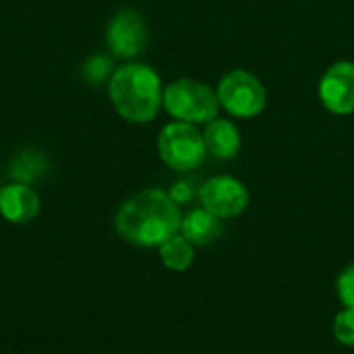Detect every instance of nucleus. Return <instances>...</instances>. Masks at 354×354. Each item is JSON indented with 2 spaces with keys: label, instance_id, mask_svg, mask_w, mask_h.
Wrapping results in <instances>:
<instances>
[{
  "label": "nucleus",
  "instance_id": "nucleus-10",
  "mask_svg": "<svg viewBox=\"0 0 354 354\" xmlns=\"http://www.w3.org/2000/svg\"><path fill=\"white\" fill-rule=\"evenodd\" d=\"M224 232L222 220L214 214H209L207 209L199 207L189 212L183 222H180V234L195 247H203V245H212L214 241H218Z\"/></svg>",
  "mask_w": 354,
  "mask_h": 354
},
{
  "label": "nucleus",
  "instance_id": "nucleus-1",
  "mask_svg": "<svg viewBox=\"0 0 354 354\" xmlns=\"http://www.w3.org/2000/svg\"><path fill=\"white\" fill-rule=\"evenodd\" d=\"M178 203L162 189H145L129 197L114 220L116 232L137 247H160L180 232Z\"/></svg>",
  "mask_w": 354,
  "mask_h": 354
},
{
  "label": "nucleus",
  "instance_id": "nucleus-16",
  "mask_svg": "<svg viewBox=\"0 0 354 354\" xmlns=\"http://www.w3.org/2000/svg\"><path fill=\"white\" fill-rule=\"evenodd\" d=\"M336 290L344 307L354 309V263H351L336 280Z\"/></svg>",
  "mask_w": 354,
  "mask_h": 354
},
{
  "label": "nucleus",
  "instance_id": "nucleus-7",
  "mask_svg": "<svg viewBox=\"0 0 354 354\" xmlns=\"http://www.w3.org/2000/svg\"><path fill=\"white\" fill-rule=\"evenodd\" d=\"M199 201L203 209L220 220L241 216L249 205L247 187L232 176H214L199 189Z\"/></svg>",
  "mask_w": 354,
  "mask_h": 354
},
{
  "label": "nucleus",
  "instance_id": "nucleus-5",
  "mask_svg": "<svg viewBox=\"0 0 354 354\" xmlns=\"http://www.w3.org/2000/svg\"><path fill=\"white\" fill-rule=\"evenodd\" d=\"M220 106L236 118H255L268 106V91L259 77L249 71L236 68L226 73L218 83Z\"/></svg>",
  "mask_w": 354,
  "mask_h": 354
},
{
  "label": "nucleus",
  "instance_id": "nucleus-2",
  "mask_svg": "<svg viewBox=\"0 0 354 354\" xmlns=\"http://www.w3.org/2000/svg\"><path fill=\"white\" fill-rule=\"evenodd\" d=\"M108 95L114 110L129 122H151L164 100L160 75L141 62L118 66L108 79Z\"/></svg>",
  "mask_w": 354,
  "mask_h": 354
},
{
  "label": "nucleus",
  "instance_id": "nucleus-3",
  "mask_svg": "<svg viewBox=\"0 0 354 354\" xmlns=\"http://www.w3.org/2000/svg\"><path fill=\"white\" fill-rule=\"evenodd\" d=\"M162 106L166 112L180 122L207 124L218 118L220 100L218 93L195 79H176L164 89Z\"/></svg>",
  "mask_w": 354,
  "mask_h": 354
},
{
  "label": "nucleus",
  "instance_id": "nucleus-6",
  "mask_svg": "<svg viewBox=\"0 0 354 354\" xmlns=\"http://www.w3.org/2000/svg\"><path fill=\"white\" fill-rule=\"evenodd\" d=\"M147 39H149L147 23L139 10L124 8L116 12L108 23L106 46L118 58H127V60L137 58L139 54L145 52Z\"/></svg>",
  "mask_w": 354,
  "mask_h": 354
},
{
  "label": "nucleus",
  "instance_id": "nucleus-14",
  "mask_svg": "<svg viewBox=\"0 0 354 354\" xmlns=\"http://www.w3.org/2000/svg\"><path fill=\"white\" fill-rule=\"evenodd\" d=\"M334 338L336 342L344 344V346H354V309H344L334 317V326H332Z\"/></svg>",
  "mask_w": 354,
  "mask_h": 354
},
{
  "label": "nucleus",
  "instance_id": "nucleus-15",
  "mask_svg": "<svg viewBox=\"0 0 354 354\" xmlns=\"http://www.w3.org/2000/svg\"><path fill=\"white\" fill-rule=\"evenodd\" d=\"M83 73H85V77H87L91 83H102L104 79H110L114 71H112V62H110V58H106V56L97 54V56H91V58L87 60V64H85Z\"/></svg>",
  "mask_w": 354,
  "mask_h": 354
},
{
  "label": "nucleus",
  "instance_id": "nucleus-9",
  "mask_svg": "<svg viewBox=\"0 0 354 354\" xmlns=\"http://www.w3.org/2000/svg\"><path fill=\"white\" fill-rule=\"evenodd\" d=\"M37 193L23 183H10L0 189V216L10 224H27L39 214Z\"/></svg>",
  "mask_w": 354,
  "mask_h": 354
},
{
  "label": "nucleus",
  "instance_id": "nucleus-13",
  "mask_svg": "<svg viewBox=\"0 0 354 354\" xmlns=\"http://www.w3.org/2000/svg\"><path fill=\"white\" fill-rule=\"evenodd\" d=\"M44 170H46V160L37 151H23L10 164L12 180L23 185H31L33 180H37L44 174Z\"/></svg>",
  "mask_w": 354,
  "mask_h": 354
},
{
  "label": "nucleus",
  "instance_id": "nucleus-12",
  "mask_svg": "<svg viewBox=\"0 0 354 354\" xmlns=\"http://www.w3.org/2000/svg\"><path fill=\"white\" fill-rule=\"evenodd\" d=\"M158 249H160L162 263L172 272H187L193 266L195 249L180 232L164 241Z\"/></svg>",
  "mask_w": 354,
  "mask_h": 354
},
{
  "label": "nucleus",
  "instance_id": "nucleus-8",
  "mask_svg": "<svg viewBox=\"0 0 354 354\" xmlns=\"http://www.w3.org/2000/svg\"><path fill=\"white\" fill-rule=\"evenodd\" d=\"M319 100L328 112L348 116L354 112V62H334L319 81Z\"/></svg>",
  "mask_w": 354,
  "mask_h": 354
},
{
  "label": "nucleus",
  "instance_id": "nucleus-11",
  "mask_svg": "<svg viewBox=\"0 0 354 354\" xmlns=\"http://www.w3.org/2000/svg\"><path fill=\"white\" fill-rule=\"evenodd\" d=\"M203 141H205L207 151L222 160H230V158L239 156V151H241L239 129L234 127V122H230L226 118H216V120L207 122V127L203 131Z\"/></svg>",
  "mask_w": 354,
  "mask_h": 354
},
{
  "label": "nucleus",
  "instance_id": "nucleus-17",
  "mask_svg": "<svg viewBox=\"0 0 354 354\" xmlns=\"http://www.w3.org/2000/svg\"><path fill=\"white\" fill-rule=\"evenodd\" d=\"M168 195H170L176 203H185V201H189V199H191V189H189V185H187V183H176Z\"/></svg>",
  "mask_w": 354,
  "mask_h": 354
},
{
  "label": "nucleus",
  "instance_id": "nucleus-4",
  "mask_svg": "<svg viewBox=\"0 0 354 354\" xmlns=\"http://www.w3.org/2000/svg\"><path fill=\"white\" fill-rule=\"evenodd\" d=\"M158 153L162 162L176 172H191L205 160L207 147L203 133L191 122H168L158 135Z\"/></svg>",
  "mask_w": 354,
  "mask_h": 354
}]
</instances>
